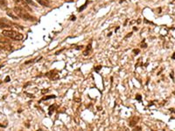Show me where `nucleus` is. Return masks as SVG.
<instances>
[{
	"label": "nucleus",
	"mask_w": 175,
	"mask_h": 131,
	"mask_svg": "<svg viewBox=\"0 0 175 131\" xmlns=\"http://www.w3.org/2000/svg\"><path fill=\"white\" fill-rule=\"evenodd\" d=\"M101 68H102V66H96V68L95 69V70H96V72H98V71H99V70H100Z\"/></svg>",
	"instance_id": "obj_14"
},
{
	"label": "nucleus",
	"mask_w": 175,
	"mask_h": 131,
	"mask_svg": "<svg viewBox=\"0 0 175 131\" xmlns=\"http://www.w3.org/2000/svg\"><path fill=\"white\" fill-rule=\"evenodd\" d=\"M27 4H31V5H36L33 2H32V0H25Z\"/></svg>",
	"instance_id": "obj_10"
},
{
	"label": "nucleus",
	"mask_w": 175,
	"mask_h": 131,
	"mask_svg": "<svg viewBox=\"0 0 175 131\" xmlns=\"http://www.w3.org/2000/svg\"><path fill=\"white\" fill-rule=\"evenodd\" d=\"M0 7L6 8L7 7V1L6 0H0Z\"/></svg>",
	"instance_id": "obj_6"
},
{
	"label": "nucleus",
	"mask_w": 175,
	"mask_h": 131,
	"mask_svg": "<svg viewBox=\"0 0 175 131\" xmlns=\"http://www.w3.org/2000/svg\"><path fill=\"white\" fill-rule=\"evenodd\" d=\"M48 89H43V90L41 91V93H42L43 95H44L45 93H48Z\"/></svg>",
	"instance_id": "obj_13"
},
{
	"label": "nucleus",
	"mask_w": 175,
	"mask_h": 131,
	"mask_svg": "<svg viewBox=\"0 0 175 131\" xmlns=\"http://www.w3.org/2000/svg\"><path fill=\"white\" fill-rule=\"evenodd\" d=\"M133 52H134L135 54H138V52H139V50H138V49L133 50Z\"/></svg>",
	"instance_id": "obj_12"
},
{
	"label": "nucleus",
	"mask_w": 175,
	"mask_h": 131,
	"mask_svg": "<svg viewBox=\"0 0 175 131\" xmlns=\"http://www.w3.org/2000/svg\"><path fill=\"white\" fill-rule=\"evenodd\" d=\"M10 81V77L9 76H7L6 78H5V80H4V82H8Z\"/></svg>",
	"instance_id": "obj_15"
},
{
	"label": "nucleus",
	"mask_w": 175,
	"mask_h": 131,
	"mask_svg": "<svg viewBox=\"0 0 175 131\" xmlns=\"http://www.w3.org/2000/svg\"><path fill=\"white\" fill-rule=\"evenodd\" d=\"M55 97H56L55 95H49V96H45L44 98L42 99V100H49V99L55 98Z\"/></svg>",
	"instance_id": "obj_9"
},
{
	"label": "nucleus",
	"mask_w": 175,
	"mask_h": 131,
	"mask_svg": "<svg viewBox=\"0 0 175 131\" xmlns=\"http://www.w3.org/2000/svg\"><path fill=\"white\" fill-rule=\"evenodd\" d=\"M172 59H174V60H175V53H174V55H173V56H172Z\"/></svg>",
	"instance_id": "obj_17"
},
{
	"label": "nucleus",
	"mask_w": 175,
	"mask_h": 131,
	"mask_svg": "<svg viewBox=\"0 0 175 131\" xmlns=\"http://www.w3.org/2000/svg\"><path fill=\"white\" fill-rule=\"evenodd\" d=\"M171 77H172V79L174 80V72H172V73H171Z\"/></svg>",
	"instance_id": "obj_16"
},
{
	"label": "nucleus",
	"mask_w": 175,
	"mask_h": 131,
	"mask_svg": "<svg viewBox=\"0 0 175 131\" xmlns=\"http://www.w3.org/2000/svg\"><path fill=\"white\" fill-rule=\"evenodd\" d=\"M15 3L17 4V5L18 6H19V7H21V8H25V9H30L29 7H28V5H27V3L26 2H25L24 0H13Z\"/></svg>",
	"instance_id": "obj_3"
},
{
	"label": "nucleus",
	"mask_w": 175,
	"mask_h": 131,
	"mask_svg": "<svg viewBox=\"0 0 175 131\" xmlns=\"http://www.w3.org/2000/svg\"><path fill=\"white\" fill-rule=\"evenodd\" d=\"M13 11L16 13L17 16L19 18H22L23 20H26V21H33L34 20V17L31 16L24 8H21L19 6H15Z\"/></svg>",
	"instance_id": "obj_1"
},
{
	"label": "nucleus",
	"mask_w": 175,
	"mask_h": 131,
	"mask_svg": "<svg viewBox=\"0 0 175 131\" xmlns=\"http://www.w3.org/2000/svg\"><path fill=\"white\" fill-rule=\"evenodd\" d=\"M7 14L10 17H12V18H14V19H18V17L17 16L16 13L14 12H11V11L7 10Z\"/></svg>",
	"instance_id": "obj_5"
},
{
	"label": "nucleus",
	"mask_w": 175,
	"mask_h": 131,
	"mask_svg": "<svg viewBox=\"0 0 175 131\" xmlns=\"http://www.w3.org/2000/svg\"><path fill=\"white\" fill-rule=\"evenodd\" d=\"M2 34L4 36H5L6 38L12 39H14V40H18V41L22 40L23 38H24L23 34H21L18 32H16V31H12V30H4L2 32Z\"/></svg>",
	"instance_id": "obj_2"
},
{
	"label": "nucleus",
	"mask_w": 175,
	"mask_h": 131,
	"mask_svg": "<svg viewBox=\"0 0 175 131\" xmlns=\"http://www.w3.org/2000/svg\"><path fill=\"white\" fill-rule=\"evenodd\" d=\"M0 42H1V43H7V42H8V40L5 39V36H4V35H1V34H0Z\"/></svg>",
	"instance_id": "obj_7"
},
{
	"label": "nucleus",
	"mask_w": 175,
	"mask_h": 131,
	"mask_svg": "<svg viewBox=\"0 0 175 131\" xmlns=\"http://www.w3.org/2000/svg\"><path fill=\"white\" fill-rule=\"evenodd\" d=\"M137 120H138V119H137V117H135V118H134V120H133V121H131V122H130V126L133 127V126L137 123Z\"/></svg>",
	"instance_id": "obj_8"
},
{
	"label": "nucleus",
	"mask_w": 175,
	"mask_h": 131,
	"mask_svg": "<svg viewBox=\"0 0 175 131\" xmlns=\"http://www.w3.org/2000/svg\"><path fill=\"white\" fill-rule=\"evenodd\" d=\"M40 4L43 5V6H46V7H50V4L48 2V0H36Z\"/></svg>",
	"instance_id": "obj_4"
},
{
	"label": "nucleus",
	"mask_w": 175,
	"mask_h": 131,
	"mask_svg": "<svg viewBox=\"0 0 175 131\" xmlns=\"http://www.w3.org/2000/svg\"><path fill=\"white\" fill-rule=\"evenodd\" d=\"M141 98H142V97H141V95H138L136 96V99H137V100H141Z\"/></svg>",
	"instance_id": "obj_11"
}]
</instances>
